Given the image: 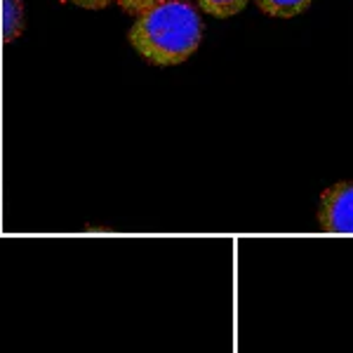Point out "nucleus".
Returning a JSON list of instances; mask_svg holds the SVG:
<instances>
[{
    "instance_id": "obj_7",
    "label": "nucleus",
    "mask_w": 353,
    "mask_h": 353,
    "mask_svg": "<svg viewBox=\"0 0 353 353\" xmlns=\"http://www.w3.org/2000/svg\"><path fill=\"white\" fill-rule=\"evenodd\" d=\"M64 3H71L83 10H104L111 5V0H64Z\"/></svg>"
},
{
    "instance_id": "obj_4",
    "label": "nucleus",
    "mask_w": 353,
    "mask_h": 353,
    "mask_svg": "<svg viewBox=\"0 0 353 353\" xmlns=\"http://www.w3.org/2000/svg\"><path fill=\"white\" fill-rule=\"evenodd\" d=\"M254 5L264 14L276 17V19H288V17H297L311 5V0H254Z\"/></svg>"
},
{
    "instance_id": "obj_6",
    "label": "nucleus",
    "mask_w": 353,
    "mask_h": 353,
    "mask_svg": "<svg viewBox=\"0 0 353 353\" xmlns=\"http://www.w3.org/2000/svg\"><path fill=\"white\" fill-rule=\"evenodd\" d=\"M113 3H116L123 12L139 17L141 12H146L149 8H153L156 3H161V0H113Z\"/></svg>"
},
{
    "instance_id": "obj_2",
    "label": "nucleus",
    "mask_w": 353,
    "mask_h": 353,
    "mask_svg": "<svg viewBox=\"0 0 353 353\" xmlns=\"http://www.w3.org/2000/svg\"><path fill=\"white\" fill-rule=\"evenodd\" d=\"M318 224L327 233H353V181H339L323 191Z\"/></svg>"
},
{
    "instance_id": "obj_1",
    "label": "nucleus",
    "mask_w": 353,
    "mask_h": 353,
    "mask_svg": "<svg viewBox=\"0 0 353 353\" xmlns=\"http://www.w3.org/2000/svg\"><path fill=\"white\" fill-rule=\"evenodd\" d=\"M203 38V19L186 0H161L128 31L132 50L153 66L184 64Z\"/></svg>"
},
{
    "instance_id": "obj_3",
    "label": "nucleus",
    "mask_w": 353,
    "mask_h": 353,
    "mask_svg": "<svg viewBox=\"0 0 353 353\" xmlns=\"http://www.w3.org/2000/svg\"><path fill=\"white\" fill-rule=\"evenodd\" d=\"M24 3L21 0H3V41H17L24 33Z\"/></svg>"
},
{
    "instance_id": "obj_5",
    "label": "nucleus",
    "mask_w": 353,
    "mask_h": 353,
    "mask_svg": "<svg viewBox=\"0 0 353 353\" xmlns=\"http://www.w3.org/2000/svg\"><path fill=\"white\" fill-rule=\"evenodd\" d=\"M250 0H198V8L210 17H217V19H229V17L243 12L245 5Z\"/></svg>"
}]
</instances>
